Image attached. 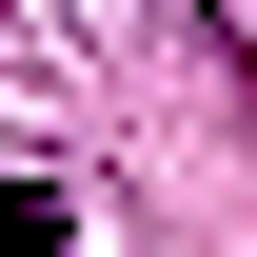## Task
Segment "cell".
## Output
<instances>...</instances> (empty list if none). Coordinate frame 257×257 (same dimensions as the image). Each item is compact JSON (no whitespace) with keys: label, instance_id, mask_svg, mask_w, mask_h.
Returning a JSON list of instances; mask_svg holds the SVG:
<instances>
[{"label":"cell","instance_id":"6da1fadb","mask_svg":"<svg viewBox=\"0 0 257 257\" xmlns=\"http://www.w3.org/2000/svg\"><path fill=\"white\" fill-rule=\"evenodd\" d=\"M60 237H79V198H60V178H0V257H60Z\"/></svg>","mask_w":257,"mask_h":257}]
</instances>
